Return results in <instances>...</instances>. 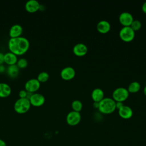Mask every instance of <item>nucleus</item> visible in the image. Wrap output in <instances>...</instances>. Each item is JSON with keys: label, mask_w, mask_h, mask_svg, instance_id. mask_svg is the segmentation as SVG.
I'll list each match as a JSON object with an SVG mask.
<instances>
[{"label": "nucleus", "mask_w": 146, "mask_h": 146, "mask_svg": "<svg viewBox=\"0 0 146 146\" xmlns=\"http://www.w3.org/2000/svg\"><path fill=\"white\" fill-rule=\"evenodd\" d=\"M5 70V67L2 64H0V72H3Z\"/></svg>", "instance_id": "29"}, {"label": "nucleus", "mask_w": 146, "mask_h": 146, "mask_svg": "<svg viewBox=\"0 0 146 146\" xmlns=\"http://www.w3.org/2000/svg\"><path fill=\"white\" fill-rule=\"evenodd\" d=\"M140 89V84L137 81L132 82L128 87V91L131 93L137 92Z\"/></svg>", "instance_id": "20"}, {"label": "nucleus", "mask_w": 146, "mask_h": 146, "mask_svg": "<svg viewBox=\"0 0 146 146\" xmlns=\"http://www.w3.org/2000/svg\"><path fill=\"white\" fill-rule=\"evenodd\" d=\"M96 29L100 33L106 34L110 31L111 29V24L106 20H101L97 23Z\"/></svg>", "instance_id": "13"}, {"label": "nucleus", "mask_w": 146, "mask_h": 146, "mask_svg": "<svg viewBox=\"0 0 146 146\" xmlns=\"http://www.w3.org/2000/svg\"><path fill=\"white\" fill-rule=\"evenodd\" d=\"M17 56L13 52L10 51L4 54V62L9 65L14 64L17 62Z\"/></svg>", "instance_id": "17"}, {"label": "nucleus", "mask_w": 146, "mask_h": 146, "mask_svg": "<svg viewBox=\"0 0 146 146\" xmlns=\"http://www.w3.org/2000/svg\"><path fill=\"white\" fill-rule=\"evenodd\" d=\"M131 27L135 31L139 30L141 27V22L138 19H133L131 25H130Z\"/></svg>", "instance_id": "23"}, {"label": "nucleus", "mask_w": 146, "mask_h": 146, "mask_svg": "<svg viewBox=\"0 0 146 146\" xmlns=\"http://www.w3.org/2000/svg\"><path fill=\"white\" fill-rule=\"evenodd\" d=\"M27 91L25 90H21L19 92V98H27Z\"/></svg>", "instance_id": "25"}, {"label": "nucleus", "mask_w": 146, "mask_h": 146, "mask_svg": "<svg viewBox=\"0 0 146 146\" xmlns=\"http://www.w3.org/2000/svg\"><path fill=\"white\" fill-rule=\"evenodd\" d=\"M133 19L132 14L127 11L122 12L119 17V20L120 23L124 26H130Z\"/></svg>", "instance_id": "9"}, {"label": "nucleus", "mask_w": 146, "mask_h": 146, "mask_svg": "<svg viewBox=\"0 0 146 146\" xmlns=\"http://www.w3.org/2000/svg\"><path fill=\"white\" fill-rule=\"evenodd\" d=\"M11 92V87L8 84L4 82L0 83V97H7L10 95Z\"/></svg>", "instance_id": "18"}, {"label": "nucleus", "mask_w": 146, "mask_h": 146, "mask_svg": "<svg viewBox=\"0 0 146 146\" xmlns=\"http://www.w3.org/2000/svg\"><path fill=\"white\" fill-rule=\"evenodd\" d=\"M73 52L78 56H82L86 54L88 51L87 46L83 43H78L73 47Z\"/></svg>", "instance_id": "11"}, {"label": "nucleus", "mask_w": 146, "mask_h": 146, "mask_svg": "<svg viewBox=\"0 0 146 146\" xmlns=\"http://www.w3.org/2000/svg\"><path fill=\"white\" fill-rule=\"evenodd\" d=\"M141 9H142V10H143L145 13H146V1H145V2L143 3V5H142V6H141Z\"/></svg>", "instance_id": "28"}, {"label": "nucleus", "mask_w": 146, "mask_h": 146, "mask_svg": "<svg viewBox=\"0 0 146 146\" xmlns=\"http://www.w3.org/2000/svg\"><path fill=\"white\" fill-rule=\"evenodd\" d=\"M4 62V54L0 52V64Z\"/></svg>", "instance_id": "27"}, {"label": "nucleus", "mask_w": 146, "mask_h": 146, "mask_svg": "<svg viewBox=\"0 0 146 146\" xmlns=\"http://www.w3.org/2000/svg\"><path fill=\"white\" fill-rule=\"evenodd\" d=\"M7 71L8 75L10 76L12 78H15L19 74V67L15 64L9 65L7 67Z\"/></svg>", "instance_id": "19"}, {"label": "nucleus", "mask_w": 146, "mask_h": 146, "mask_svg": "<svg viewBox=\"0 0 146 146\" xmlns=\"http://www.w3.org/2000/svg\"><path fill=\"white\" fill-rule=\"evenodd\" d=\"M28 61L25 58H20L17 60V65L20 68H24L27 66Z\"/></svg>", "instance_id": "24"}, {"label": "nucleus", "mask_w": 146, "mask_h": 146, "mask_svg": "<svg viewBox=\"0 0 146 146\" xmlns=\"http://www.w3.org/2000/svg\"><path fill=\"white\" fill-rule=\"evenodd\" d=\"M31 105L35 107H39L43 105L45 102V97L40 93L32 94L29 98Z\"/></svg>", "instance_id": "8"}, {"label": "nucleus", "mask_w": 146, "mask_h": 146, "mask_svg": "<svg viewBox=\"0 0 146 146\" xmlns=\"http://www.w3.org/2000/svg\"><path fill=\"white\" fill-rule=\"evenodd\" d=\"M40 85V82L37 78H31L26 81L25 84L26 90L29 92H34L37 91Z\"/></svg>", "instance_id": "7"}, {"label": "nucleus", "mask_w": 146, "mask_h": 146, "mask_svg": "<svg viewBox=\"0 0 146 146\" xmlns=\"http://www.w3.org/2000/svg\"><path fill=\"white\" fill-rule=\"evenodd\" d=\"M71 106H72V108L74 111L80 112V111L82 109L83 104L80 100L76 99V100H74L72 101Z\"/></svg>", "instance_id": "21"}, {"label": "nucleus", "mask_w": 146, "mask_h": 146, "mask_svg": "<svg viewBox=\"0 0 146 146\" xmlns=\"http://www.w3.org/2000/svg\"><path fill=\"white\" fill-rule=\"evenodd\" d=\"M143 91H144V94L146 95V85L145 86V87H144V90H143Z\"/></svg>", "instance_id": "31"}, {"label": "nucleus", "mask_w": 146, "mask_h": 146, "mask_svg": "<svg viewBox=\"0 0 146 146\" xmlns=\"http://www.w3.org/2000/svg\"><path fill=\"white\" fill-rule=\"evenodd\" d=\"M39 7L40 4L37 0H28L25 3V9L29 12H35Z\"/></svg>", "instance_id": "14"}, {"label": "nucleus", "mask_w": 146, "mask_h": 146, "mask_svg": "<svg viewBox=\"0 0 146 146\" xmlns=\"http://www.w3.org/2000/svg\"><path fill=\"white\" fill-rule=\"evenodd\" d=\"M49 78V74L46 71H42L39 72L37 76V79L40 82H46Z\"/></svg>", "instance_id": "22"}, {"label": "nucleus", "mask_w": 146, "mask_h": 146, "mask_svg": "<svg viewBox=\"0 0 146 146\" xmlns=\"http://www.w3.org/2000/svg\"><path fill=\"white\" fill-rule=\"evenodd\" d=\"M75 75V69L71 67L67 66L65 67L60 71V76L62 79L68 80L72 79L74 78Z\"/></svg>", "instance_id": "10"}, {"label": "nucleus", "mask_w": 146, "mask_h": 146, "mask_svg": "<svg viewBox=\"0 0 146 146\" xmlns=\"http://www.w3.org/2000/svg\"><path fill=\"white\" fill-rule=\"evenodd\" d=\"M116 102L113 98H104L99 102L98 109L103 113L108 114L116 110Z\"/></svg>", "instance_id": "2"}, {"label": "nucleus", "mask_w": 146, "mask_h": 146, "mask_svg": "<svg viewBox=\"0 0 146 146\" xmlns=\"http://www.w3.org/2000/svg\"><path fill=\"white\" fill-rule=\"evenodd\" d=\"M118 113L121 117L127 119L132 116L133 110L129 106L123 105L121 108L118 109Z\"/></svg>", "instance_id": "12"}, {"label": "nucleus", "mask_w": 146, "mask_h": 146, "mask_svg": "<svg viewBox=\"0 0 146 146\" xmlns=\"http://www.w3.org/2000/svg\"><path fill=\"white\" fill-rule=\"evenodd\" d=\"M31 103L29 99L27 98L18 99L14 104V108L15 111L19 113H23L26 112L30 108Z\"/></svg>", "instance_id": "3"}, {"label": "nucleus", "mask_w": 146, "mask_h": 146, "mask_svg": "<svg viewBox=\"0 0 146 146\" xmlns=\"http://www.w3.org/2000/svg\"><path fill=\"white\" fill-rule=\"evenodd\" d=\"M23 32V27L19 24L13 25L10 29L9 35L10 38L20 36Z\"/></svg>", "instance_id": "15"}, {"label": "nucleus", "mask_w": 146, "mask_h": 146, "mask_svg": "<svg viewBox=\"0 0 146 146\" xmlns=\"http://www.w3.org/2000/svg\"><path fill=\"white\" fill-rule=\"evenodd\" d=\"M9 48L15 55H22L29 49L30 42L27 38L24 36L10 38L8 43Z\"/></svg>", "instance_id": "1"}, {"label": "nucleus", "mask_w": 146, "mask_h": 146, "mask_svg": "<svg viewBox=\"0 0 146 146\" xmlns=\"http://www.w3.org/2000/svg\"><path fill=\"white\" fill-rule=\"evenodd\" d=\"M81 120V115L79 112L71 111L66 116V121L70 125L74 126L78 124Z\"/></svg>", "instance_id": "6"}, {"label": "nucleus", "mask_w": 146, "mask_h": 146, "mask_svg": "<svg viewBox=\"0 0 146 146\" xmlns=\"http://www.w3.org/2000/svg\"><path fill=\"white\" fill-rule=\"evenodd\" d=\"M129 93L127 88L123 87H119L113 90L112 92V98L115 102H123L128 98Z\"/></svg>", "instance_id": "4"}, {"label": "nucleus", "mask_w": 146, "mask_h": 146, "mask_svg": "<svg viewBox=\"0 0 146 146\" xmlns=\"http://www.w3.org/2000/svg\"><path fill=\"white\" fill-rule=\"evenodd\" d=\"M120 38L125 42H130L133 39L135 35V31L131 26H123L119 31Z\"/></svg>", "instance_id": "5"}, {"label": "nucleus", "mask_w": 146, "mask_h": 146, "mask_svg": "<svg viewBox=\"0 0 146 146\" xmlns=\"http://www.w3.org/2000/svg\"><path fill=\"white\" fill-rule=\"evenodd\" d=\"M124 105L123 102H116V107L117 109H119Z\"/></svg>", "instance_id": "26"}, {"label": "nucleus", "mask_w": 146, "mask_h": 146, "mask_svg": "<svg viewBox=\"0 0 146 146\" xmlns=\"http://www.w3.org/2000/svg\"><path fill=\"white\" fill-rule=\"evenodd\" d=\"M104 91L100 88H94L91 92V97L95 102H99L104 98Z\"/></svg>", "instance_id": "16"}, {"label": "nucleus", "mask_w": 146, "mask_h": 146, "mask_svg": "<svg viewBox=\"0 0 146 146\" xmlns=\"http://www.w3.org/2000/svg\"><path fill=\"white\" fill-rule=\"evenodd\" d=\"M0 146H6V143L2 139H0Z\"/></svg>", "instance_id": "30"}]
</instances>
